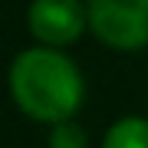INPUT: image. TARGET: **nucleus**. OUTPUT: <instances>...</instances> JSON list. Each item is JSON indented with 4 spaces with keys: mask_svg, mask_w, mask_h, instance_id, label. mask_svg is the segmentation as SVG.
<instances>
[{
    "mask_svg": "<svg viewBox=\"0 0 148 148\" xmlns=\"http://www.w3.org/2000/svg\"><path fill=\"white\" fill-rule=\"evenodd\" d=\"M10 89L23 112L43 122H66L82 99V73L76 63L49 46L16 53L10 66Z\"/></svg>",
    "mask_w": 148,
    "mask_h": 148,
    "instance_id": "f257e3e1",
    "label": "nucleus"
},
{
    "mask_svg": "<svg viewBox=\"0 0 148 148\" xmlns=\"http://www.w3.org/2000/svg\"><path fill=\"white\" fill-rule=\"evenodd\" d=\"M89 27L112 46H142L148 43V0H92Z\"/></svg>",
    "mask_w": 148,
    "mask_h": 148,
    "instance_id": "f03ea898",
    "label": "nucleus"
},
{
    "mask_svg": "<svg viewBox=\"0 0 148 148\" xmlns=\"http://www.w3.org/2000/svg\"><path fill=\"white\" fill-rule=\"evenodd\" d=\"M30 30L46 43H69L76 40L89 20V10H82L76 0H36L27 13Z\"/></svg>",
    "mask_w": 148,
    "mask_h": 148,
    "instance_id": "7ed1b4c3",
    "label": "nucleus"
},
{
    "mask_svg": "<svg viewBox=\"0 0 148 148\" xmlns=\"http://www.w3.org/2000/svg\"><path fill=\"white\" fill-rule=\"evenodd\" d=\"M102 148H148V119L125 115L106 132Z\"/></svg>",
    "mask_w": 148,
    "mask_h": 148,
    "instance_id": "20e7f679",
    "label": "nucleus"
},
{
    "mask_svg": "<svg viewBox=\"0 0 148 148\" xmlns=\"http://www.w3.org/2000/svg\"><path fill=\"white\" fill-rule=\"evenodd\" d=\"M49 148H86V132L76 122H56L49 132Z\"/></svg>",
    "mask_w": 148,
    "mask_h": 148,
    "instance_id": "39448f33",
    "label": "nucleus"
}]
</instances>
